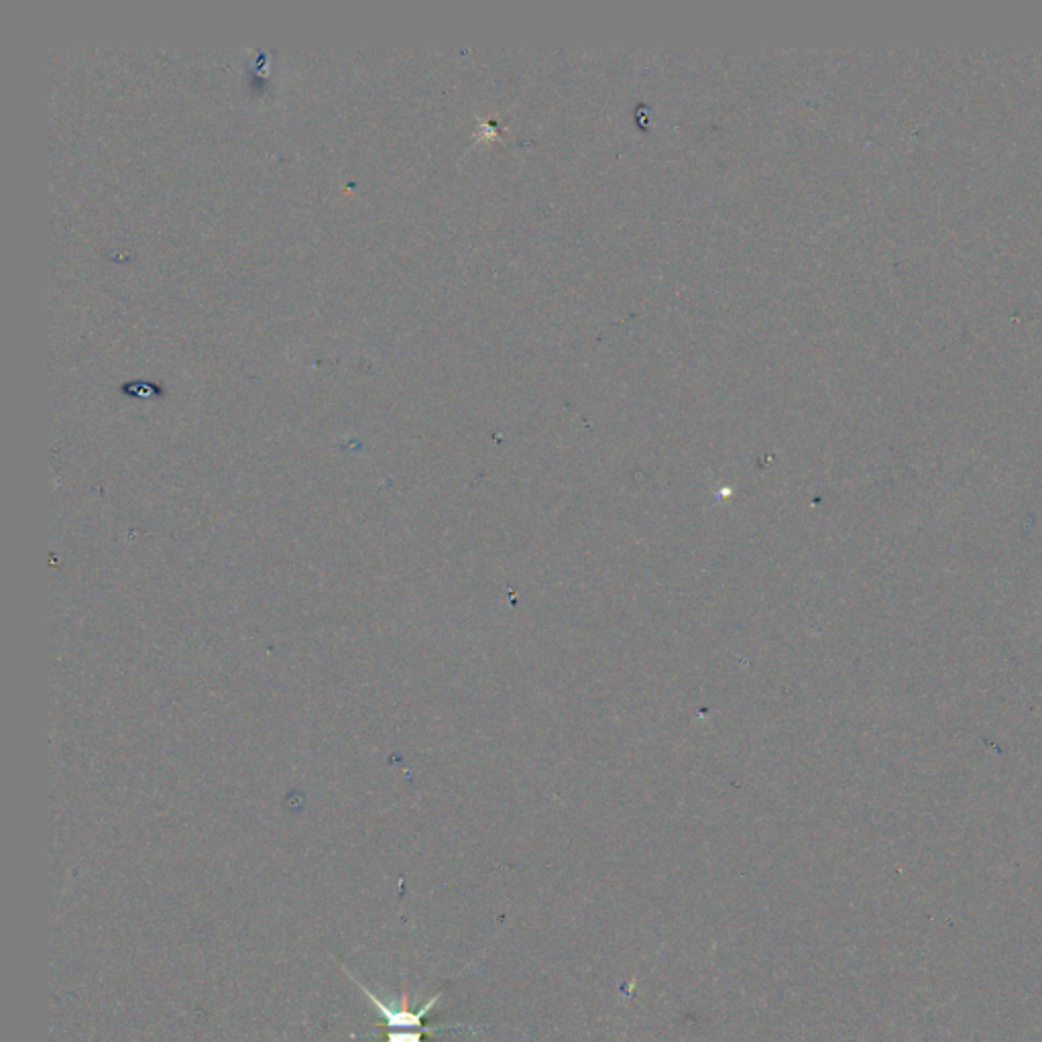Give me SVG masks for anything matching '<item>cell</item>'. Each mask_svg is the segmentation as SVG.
<instances>
[{
  "label": "cell",
  "mask_w": 1042,
  "mask_h": 1042,
  "mask_svg": "<svg viewBox=\"0 0 1042 1042\" xmlns=\"http://www.w3.org/2000/svg\"><path fill=\"white\" fill-rule=\"evenodd\" d=\"M436 1030L438 1028H388L386 1042H424V1034Z\"/></svg>",
  "instance_id": "obj_1"
}]
</instances>
